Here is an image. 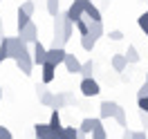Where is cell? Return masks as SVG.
<instances>
[{
  "label": "cell",
  "instance_id": "obj_36",
  "mask_svg": "<svg viewBox=\"0 0 148 139\" xmlns=\"http://www.w3.org/2000/svg\"><path fill=\"white\" fill-rule=\"evenodd\" d=\"M121 139H132V130L123 128V135H121Z\"/></svg>",
  "mask_w": 148,
  "mask_h": 139
},
{
  "label": "cell",
  "instance_id": "obj_22",
  "mask_svg": "<svg viewBox=\"0 0 148 139\" xmlns=\"http://www.w3.org/2000/svg\"><path fill=\"white\" fill-rule=\"evenodd\" d=\"M29 23H32V16H29L27 11H23V9L18 7V29H23L25 25H29Z\"/></svg>",
  "mask_w": 148,
  "mask_h": 139
},
{
  "label": "cell",
  "instance_id": "obj_19",
  "mask_svg": "<svg viewBox=\"0 0 148 139\" xmlns=\"http://www.w3.org/2000/svg\"><path fill=\"white\" fill-rule=\"evenodd\" d=\"M49 126H52L56 132H61V130L65 128V126H63V121H61V114H58V110L52 112V117H49Z\"/></svg>",
  "mask_w": 148,
  "mask_h": 139
},
{
  "label": "cell",
  "instance_id": "obj_40",
  "mask_svg": "<svg viewBox=\"0 0 148 139\" xmlns=\"http://www.w3.org/2000/svg\"><path fill=\"white\" fill-rule=\"evenodd\" d=\"M2 61H5V56H2V54H0V65H2Z\"/></svg>",
  "mask_w": 148,
  "mask_h": 139
},
{
  "label": "cell",
  "instance_id": "obj_4",
  "mask_svg": "<svg viewBox=\"0 0 148 139\" xmlns=\"http://www.w3.org/2000/svg\"><path fill=\"white\" fill-rule=\"evenodd\" d=\"M65 14H67V18L72 20V23L81 20L85 16V0H74L72 5H70V9L65 11Z\"/></svg>",
  "mask_w": 148,
  "mask_h": 139
},
{
  "label": "cell",
  "instance_id": "obj_14",
  "mask_svg": "<svg viewBox=\"0 0 148 139\" xmlns=\"http://www.w3.org/2000/svg\"><path fill=\"white\" fill-rule=\"evenodd\" d=\"M85 18H88V16H85ZM88 23H90V34H92V36L99 40V38L106 34V29H103V23H101V20H92V18H88Z\"/></svg>",
  "mask_w": 148,
  "mask_h": 139
},
{
  "label": "cell",
  "instance_id": "obj_9",
  "mask_svg": "<svg viewBox=\"0 0 148 139\" xmlns=\"http://www.w3.org/2000/svg\"><path fill=\"white\" fill-rule=\"evenodd\" d=\"M34 63H36L38 67H43V65L47 63V47L43 45L40 40L34 43Z\"/></svg>",
  "mask_w": 148,
  "mask_h": 139
},
{
  "label": "cell",
  "instance_id": "obj_39",
  "mask_svg": "<svg viewBox=\"0 0 148 139\" xmlns=\"http://www.w3.org/2000/svg\"><path fill=\"white\" fill-rule=\"evenodd\" d=\"M76 139H88V135H85V132H81V130H79V137Z\"/></svg>",
  "mask_w": 148,
  "mask_h": 139
},
{
  "label": "cell",
  "instance_id": "obj_16",
  "mask_svg": "<svg viewBox=\"0 0 148 139\" xmlns=\"http://www.w3.org/2000/svg\"><path fill=\"white\" fill-rule=\"evenodd\" d=\"M85 16L92 20H101V9L99 7H94L92 0H85Z\"/></svg>",
  "mask_w": 148,
  "mask_h": 139
},
{
  "label": "cell",
  "instance_id": "obj_17",
  "mask_svg": "<svg viewBox=\"0 0 148 139\" xmlns=\"http://www.w3.org/2000/svg\"><path fill=\"white\" fill-rule=\"evenodd\" d=\"M38 101L43 103V105H47V108H54V105H56V94L49 92V90H45V92L40 94V99H38Z\"/></svg>",
  "mask_w": 148,
  "mask_h": 139
},
{
  "label": "cell",
  "instance_id": "obj_44",
  "mask_svg": "<svg viewBox=\"0 0 148 139\" xmlns=\"http://www.w3.org/2000/svg\"><path fill=\"white\" fill-rule=\"evenodd\" d=\"M146 2H148V0H146Z\"/></svg>",
  "mask_w": 148,
  "mask_h": 139
},
{
  "label": "cell",
  "instance_id": "obj_35",
  "mask_svg": "<svg viewBox=\"0 0 148 139\" xmlns=\"http://www.w3.org/2000/svg\"><path fill=\"white\" fill-rule=\"evenodd\" d=\"M132 139H148L146 137V130H137V132H132Z\"/></svg>",
  "mask_w": 148,
  "mask_h": 139
},
{
  "label": "cell",
  "instance_id": "obj_25",
  "mask_svg": "<svg viewBox=\"0 0 148 139\" xmlns=\"http://www.w3.org/2000/svg\"><path fill=\"white\" fill-rule=\"evenodd\" d=\"M47 5V11H49V16H58L61 11H58V0H45Z\"/></svg>",
  "mask_w": 148,
  "mask_h": 139
},
{
  "label": "cell",
  "instance_id": "obj_24",
  "mask_svg": "<svg viewBox=\"0 0 148 139\" xmlns=\"http://www.w3.org/2000/svg\"><path fill=\"white\" fill-rule=\"evenodd\" d=\"M126 58H128V63H139V54H137V47H135V45H128V49H126Z\"/></svg>",
  "mask_w": 148,
  "mask_h": 139
},
{
  "label": "cell",
  "instance_id": "obj_20",
  "mask_svg": "<svg viewBox=\"0 0 148 139\" xmlns=\"http://www.w3.org/2000/svg\"><path fill=\"white\" fill-rule=\"evenodd\" d=\"M94 70H97V65H94V61H88V63H83V70H81V76H83V79H92V76H94Z\"/></svg>",
  "mask_w": 148,
  "mask_h": 139
},
{
  "label": "cell",
  "instance_id": "obj_13",
  "mask_svg": "<svg viewBox=\"0 0 148 139\" xmlns=\"http://www.w3.org/2000/svg\"><path fill=\"white\" fill-rule=\"evenodd\" d=\"M112 70H114V72H126V67H128V58H126V54H114L112 56Z\"/></svg>",
  "mask_w": 148,
  "mask_h": 139
},
{
  "label": "cell",
  "instance_id": "obj_29",
  "mask_svg": "<svg viewBox=\"0 0 148 139\" xmlns=\"http://www.w3.org/2000/svg\"><path fill=\"white\" fill-rule=\"evenodd\" d=\"M20 9H23V11H27L29 16H32V14H34V2H32V0H25V2L20 5Z\"/></svg>",
  "mask_w": 148,
  "mask_h": 139
},
{
  "label": "cell",
  "instance_id": "obj_8",
  "mask_svg": "<svg viewBox=\"0 0 148 139\" xmlns=\"http://www.w3.org/2000/svg\"><path fill=\"white\" fill-rule=\"evenodd\" d=\"M18 36L25 40V43H36V36H38V29H36V25L34 23H29V25H25L23 29H18Z\"/></svg>",
  "mask_w": 148,
  "mask_h": 139
},
{
  "label": "cell",
  "instance_id": "obj_30",
  "mask_svg": "<svg viewBox=\"0 0 148 139\" xmlns=\"http://www.w3.org/2000/svg\"><path fill=\"white\" fill-rule=\"evenodd\" d=\"M108 38H110V40H114V43H117V40H121V38H123V34H121L119 29H112L110 34H108Z\"/></svg>",
  "mask_w": 148,
  "mask_h": 139
},
{
  "label": "cell",
  "instance_id": "obj_18",
  "mask_svg": "<svg viewBox=\"0 0 148 139\" xmlns=\"http://www.w3.org/2000/svg\"><path fill=\"white\" fill-rule=\"evenodd\" d=\"M94 45H97V38H94L92 34H85V36H81V47H83L85 52H92Z\"/></svg>",
  "mask_w": 148,
  "mask_h": 139
},
{
  "label": "cell",
  "instance_id": "obj_12",
  "mask_svg": "<svg viewBox=\"0 0 148 139\" xmlns=\"http://www.w3.org/2000/svg\"><path fill=\"white\" fill-rule=\"evenodd\" d=\"M99 126H101V117H99V119H90V117H85V119L81 121L79 130H81V132H85V135H92Z\"/></svg>",
  "mask_w": 148,
  "mask_h": 139
},
{
  "label": "cell",
  "instance_id": "obj_11",
  "mask_svg": "<svg viewBox=\"0 0 148 139\" xmlns=\"http://www.w3.org/2000/svg\"><path fill=\"white\" fill-rule=\"evenodd\" d=\"M65 70L70 72V74H81V70H83V63L76 58L74 54H67V58H65Z\"/></svg>",
  "mask_w": 148,
  "mask_h": 139
},
{
  "label": "cell",
  "instance_id": "obj_43",
  "mask_svg": "<svg viewBox=\"0 0 148 139\" xmlns=\"http://www.w3.org/2000/svg\"><path fill=\"white\" fill-rule=\"evenodd\" d=\"M0 2H2V0H0Z\"/></svg>",
  "mask_w": 148,
  "mask_h": 139
},
{
  "label": "cell",
  "instance_id": "obj_34",
  "mask_svg": "<svg viewBox=\"0 0 148 139\" xmlns=\"http://www.w3.org/2000/svg\"><path fill=\"white\" fill-rule=\"evenodd\" d=\"M139 119H141V126H144V130L148 128V112H139Z\"/></svg>",
  "mask_w": 148,
  "mask_h": 139
},
{
  "label": "cell",
  "instance_id": "obj_26",
  "mask_svg": "<svg viewBox=\"0 0 148 139\" xmlns=\"http://www.w3.org/2000/svg\"><path fill=\"white\" fill-rule=\"evenodd\" d=\"M137 23H139V29H141V31L146 34V38H148V11L139 16V20H137Z\"/></svg>",
  "mask_w": 148,
  "mask_h": 139
},
{
  "label": "cell",
  "instance_id": "obj_45",
  "mask_svg": "<svg viewBox=\"0 0 148 139\" xmlns=\"http://www.w3.org/2000/svg\"><path fill=\"white\" fill-rule=\"evenodd\" d=\"M36 139H38V137H36Z\"/></svg>",
  "mask_w": 148,
  "mask_h": 139
},
{
  "label": "cell",
  "instance_id": "obj_38",
  "mask_svg": "<svg viewBox=\"0 0 148 139\" xmlns=\"http://www.w3.org/2000/svg\"><path fill=\"white\" fill-rule=\"evenodd\" d=\"M5 38V25H2V18H0V40Z\"/></svg>",
  "mask_w": 148,
  "mask_h": 139
},
{
  "label": "cell",
  "instance_id": "obj_2",
  "mask_svg": "<svg viewBox=\"0 0 148 139\" xmlns=\"http://www.w3.org/2000/svg\"><path fill=\"white\" fill-rule=\"evenodd\" d=\"M16 65H18V70L25 76H29V74H32V70H34V65H36V63H34V54H29V49H25V52L16 58Z\"/></svg>",
  "mask_w": 148,
  "mask_h": 139
},
{
  "label": "cell",
  "instance_id": "obj_33",
  "mask_svg": "<svg viewBox=\"0 0 148 139\" xmlns=\"http://www.w3.org/2000/svg\"><path fill=\"white\" fill-rule=\"evenodd\" d=\"M0 139H14V137H11V132H9V128L0 126Z\"/></svg>",
  "mask_w": 148,
  "mask_h": 139
},
{
  "label": "cell",
  "instance_id": "obj_31",
  "mask_svg": "<svg viewBox=\"0 0 148 139\" xmlns=\"http://www.w3.org/2000/svg\"><path fill=\"white\" fill-rule=\"evenodd\" d=\"M144 97H148V81L137 90V99H144Z\"/></svg>",
  "mask_w": 148,
  "mask_h": 139
},
{
  "label": "cell",
  "instance_id": "obj_6",
  "mask_svg": "<svg viewBox=\"0 0 148 139\" xmlns=\"http://www.w3.org/2000/svg\"><path fill=\"white\" fill-rule=\"evenodd\" d=\"M72 105H76V97H74L72 92H67V90H63V92L56 94V110L58 108H72Z\"/></svg>",
  "mask_w": 148,
  "mask_h": 139
},
{
  "label": "cell",
  "instance_id": "obj_37",
  "mask_svg": "<svg viewBox=\"0 0 148 139\" xmlns=\"http://www.w3.org/2000/svg\"><path fill=\"white\" fill-rule=\"evenodd\" d=\"M43 92H45V88H43V85H36V97H38V99H40V94H43Z\"/></svg>",
  "mask_w": 148,
  "mask_h": 139
},
{
  "label": "cell",
  "instance_id": "obj_23",
  "mask_svg": "<svg viewBox=\"0 0 148 139\" xmlns=\"http://www.w3.org/2000/svg\"><path fill=\"white\" fill-rule=\"evenodd\" d=\"M114 121L119 123L121 128H128V119H126V110L119 105V110H117V114H114Z\"/></svg>",
  "mask_w": 148,
  "mask_h": 139
},
{
  "label": "cell",
  "instance_id": "obj_15",
  "mask_svg": "<svg viewBox=\"0 0 148 139\" xmlns=\"http://www.w3.org/2000/svg\"><path fill=\"white\" fill-rule=\"evenodd\" d=\"M40 72H43V83H52L56 76V65L52 63H45L43 67H40Z\"/></svg>",
  "mask_w": 148,
  "mask_h": 139
},
{
  "label": "cell",
  "instance_id": "obj_32",
  "mask_svg": "<svg viewBox=\"0 0 148 139\" xmlns=\"http://www.w3.org/2000/svg\"><path fill=\"white\" fill-rule=\"evenodd\" d=\"M137 105L141 112H148V97H144V99H137Z\"/></svg>",
  "mask_w": 148,
  "mask_h": 139
},
{
  "label": "cell",
  "instance_id": "obj_10",
  "mask_svg": "<svg viewBox=\"0 0 148 139\" xmlns=\"http://www.w3.org/2000/svg\"><path fill=\"white\" fill-rule=\"evenodd\" d=\"M34 132H36L38 139H54L56 137V130L49 126V123H36L34 126Z\"/></svg>",
  "mask_w": 148,
  "mask_h": 139
},
{
  "label": "cell",
  "instance_id": "obj_28",
  "mask_svg": "<svg viewBox=\"0 0 148 139\" xmlns=\"http://www.w3.org/2000/svg\"><path fill=\"white\" fill-rule=\"evenodd\" d=\"M92 139H108V135H106V130H103V126H99V128L92 132Z\"/></svg>",
  "mask_w": 148,
  "mask_h": 139
},
{
  "label": "cell",
  "instance_id": "obj_1",
  "mask_svg": "<svg viewBox=\"0 0 148 139\" xmlns=\"http://www.w3.org/2000/svg\"><path fill=\"white\" fill-rule=\"evenodd\" d=\"M67 43L65 36V14L54 16V36H52V47H63Z\"/></svg>",
  "mask_w": 148,
  "mask_h": 139
},
{
  "label": "cell",
  "instance_id": "obj_3",
  "mask_svg": "<svg viewBox=\"0 0 148 139\" xmlns=\"http://www.w3.org/2000/svg\"><path fill=\"white\" fill-rule=\"evenodd\" d=\"M79 90H81V94H83L85 99H90V97H97V94L101 92V88H99V81L97 79H83L81 81V85H79Z\"/></svg>",
  "mask_w": 148,
  "mask_h": 139
},
{
  "label": "cell",
  "instance_id": "obj_7",
  "mask_svg": "<svg viewBox=\"0 0 148 139\" xmlns=\"http://www.w3.org/2000/svg\"><path fill=\"white\" fill-rule=\"evenodd\" d=\"M119 110V103L117 101H103L99 105V114H101V119H114V114Z\"/></svg>",
  "mask_w": 148,
  "mask_h": 139
},
{
  "label": "cell",
  "instance_id": "obj_27",
  "mask_svg": "<svg viewBox=\"0 0 148 139\" xmlns=\"http://www.w3.org/2000/svg\"><path fill=\"white\" fill-rule=\"evenodd\" d=\"M0 54L5 56V58H9V40H7V36L0 40Z\"/></svg>",
  "mask_w": 148,
  "mask_h": 139
},
{
  "label": "cell",
  "instance_id": "obj_42",
  "mask_svg": "<svg viewBox=\"0 0 148 139\" xmlns=\"http://www.w3.org/2000/svg\"><path fill=\"white\" fill-rule=\"evenodd\" d=\"M146 81H148V72H146Z\"/></svg>",
  "mask_w": 148,
  "mask_h": 139
},
{
  "label": "cell",
  "instance_id": "obj_5",
  "mask_svg": "<svg viewBox=\"0 0 148 139\" xmlns=\"http://www.w3.org/2000/svg\"><path fill=\"white\" fill-rule=\"evenodd\" d=\"M65 58H67V52H65L63 47H49L47 49V63L58 67L61 63H65Z\"/></svg>",
  "mask_w": 148,
  "mask_h": 139
},
{
  "label": "cell",
  "instance_id": "obj_41",
  "mask_svg": "<svg viewBox=\"0 0 148 139\" xmlns=\"http://www.w3.org/2000/svg\"><path fill=\"white\" fill-rule=\"evenodd\" d=\"M0 101H2V90H0Z\"/></svg>",
  "mask_w": 148,
  "mask_h": 139
},
{
  "label": "cell",
  "instance_id": "obj_21",
  "mask_svg": "<svg viewBox=\"0 0 148 139\" xmlns=\"http://www.w3.org/2000/svg\"><path fill=\"white\" fill-rule=\"evenodd\" d=\"M61 135H63V139H76V137H79V128H74V126H65V128L61 130Z\"/></svg>",
  "mask_w": 148,
  "mask_h": 139
}]
</instances>
